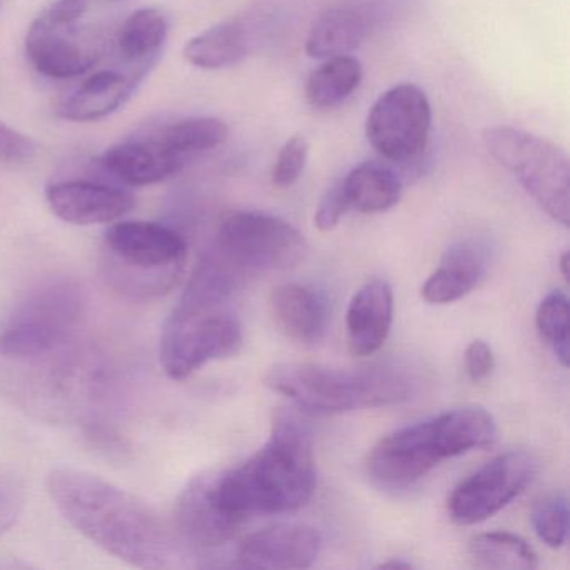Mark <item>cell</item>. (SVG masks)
Instances as JSON below:
<instances>
[{
	"label": "cell",
	"instance_id": "836d02e7",
	"mask_svg": "<svg viewBox=\"0 0 570 570\" xmlns=\"http://www.w3.org/2000/svg\"><path fill=\"white\" fill-rule=\"evenodd\" d=\"M35 155V146L21 132L0 122V161H28Z\"/></svg>",
	"mask_w": 570,
	"mask_h": 570
},
{
	"label": "cell",
	"instance_id": "83f0119b",
	"mask_svg": "<svg viewBox=\"0 0 570 570\" xmlns=\"http://www.w3.org/2000/svg\"><path fill=\"white\" fill-rule=\"evenodd\" d=\"M569 299L566 293L552 292L537 308L535 326L542 342L552 350L560 365L570 363Z\"/></svg>",
	"mask_w": 570,
	"mask_h": 570
},
{
	"label": "cell",
	"instance_id": "4fadbf2b",
	"mask_svg": "<svg viewBox=\"0 0 570 570\" xmlns=\"http://www.w3.org/2000/svg\"><path fill=\"white\" fill-rule=\"evenodd\" d=\"M322 550L316 529L282 523L249 535L239 547V566L246 569L292 570L312 567Z\"/></svg>",
	"mask_w": 570,
	"mask_h": 570
},
{
	"label": "cell",
	"instance_id": "d4e9b609",
	"mask_svg": "<svg viewBox=\"0 0 570 570\" xmlns=\"http://www.w3.org/2000/svg\"><path fill=\"white\" fill-rule=\"evenodd\" d=\"M155 135L188 165L198 156L222 146L228 138V126L222 119L191 118L165 126Z\"/></svg>",
	"mask_w": 570,
	"mask_h": 570
},
{
	"label": "cell",
	"instance_id": "4316f807",
	"mask_svg": "<svg viewBox=\"0 0 570 570\" xmlns=\"http://www.w3.org/2000/svg\"><path fill=\"white\" fill-rule=\"evenodd\" d=\"M168 32L169 22L165 12L155 8L139 9L132 12L119 29V52L126 61H148L158 55L168 38Z\"/></svg>",
	"mask_w": 570,
	"mask_h": 570
},
{
	"label": "cell",
	"instance_id": "d6986e66",
	"mask_svg": "<svg viewBox=\"0 0 570 570\" xmlns=\"http://www.w3.org/2000/svg\"><path fill=\"white\" fill-rule=\"evenodd\" d=\"M273 322L279 332L299 345L322 342L328 326L325 299L298 283L278 286L269 298Z\"/></svg>",
	"mask_w": 570,
	"mask_h": 570
},
{
	"label": "cell",
	"instance_id": "e0dca14e",
	"mask_svg": "<svg viewBox=\"0 0 570 570\" xmlns=\"http://www.w3.org/2000/svg\"><path fill=\"white\" fill-rule=\"evenodd\" d=\"M102 165L119 181L141 188L166 181L181 171L186 163L166 148L158 136L151 135L112 146L106 151Z\"/></svg>",
	"mask_w": 570,
	"mask_h": 570
},
{
	"label": "cell",
	"instance_id": "f1b7e54d",
	"mask_svg": "<svg viewBox=\"0 0 570 570\" xmlns=\"http://www.w3.org/2000/svg\"><path fill=\"white\" fill-rule=\"evenodd\" d=\"M532 523L537 537L550 549H559L569 535V503L566 493L543 497L533 505Z\"/></svg>",
	"mask_w": 570,
	"mask_h": 570
},
{
	"label": "cell",
	"instance_id": "9a60e30c",
	"mask_svg": "<svg viewBox=\"0 0 570 570\" xmlns=\"http://www.w3.org/2000/svg\"><path fill=\"white\" fill-rule=\"evenodd\" d=\"M490 259V248L480 239L455 243L422 286V298L430 305L459 302L485 278Z\"/></svg>",
	"mask_w": 570,
	"mask_h": 570
},
{
	"label": "cell",
	"instance_id": "f546056e",
	"mask_svg": "<svg viewBox=\"0 0 570 570\" xmlns=\"http://www.w3.org/2000/svg\"><path fill=\"white\" fill-rule=\"evenodd\" d=\"M306 161H308V141L305 136H293L279 149L272 171L273 185L276 188H289L295 185L305 171Z\"/></svg>",
	"mask_w": 570,
	"mask_h": 570
},
{
	"label": "cell",
	"instance_id": "ba28073f",
	"mask_svg": "<svg viewBox=\"0 0 570 570\" xmlns=\"http://www.w3.org/2000/svg\"><path fill=\"white\" fill-rule=\"evenodd\" d=\"M483 145L550 218L569 226L570 166L559 146L509 126L487 129Z\"/></svg>",
	"mask_w": 570,
	"mask_h": 570
},
{
	"label": "cell",
	"instance_id": "4dcf8cb0",
	"mask_svg": "<svg viewBox=\"0 0 570 570\" xmlns=\"http://www.w3.org/2000/svg\"><path fill=\"white\" fill-rule=\"evenodd\" d=\"M24 505V480L16 470L0 465V537L18 522Z\"/></svg>",
	"mask_w": 570,
	"mask_h": 570
},
{
	"label": "cell",
	"instance_id": "9c48e42d",
	"mask_svg": "<svg viewBox=\"0 0 570 570\" xmlns=\"http://www.w3.org/2000/svg\"><path fill=\"white\" fill-rule=\"evenodd\" d=\"M215 248L246 276L295 268L308 252L289 223L253 212L229 213L219 225Z\"/></svg>",
	"mask_w": 570,
	"mask_h": 570
},
{
	"label": "cell",
	"instance_id": "52a82bcc",
	"mask_svg": "<svg viewBox=\"0 0 570 570\" xmlns=\"http://www.w3.org/2000/svg\"><path fill=\"white\" fill-rule=\"evenodd\" d=\"M86 295L71 278L45 279L29 289L0 330V360H26L81 340Z\"/></svg>",
	"mask_w": 570,
	"mask_h": 570
},
{
	"label": "cell",
	"instance_id": "484cf974",
	"mask_svg": "<svg viewBox=\"0 0 570 570\" xmlns=\"http://www.w3.org/2000/svg\"><path fill=\"white\" fill-rule=\"evenodd\" d=\"M469 552L483 569L532 570L539 566V557L530 543L509 532L480 533L470 540Z\"/></svg>",
	"mask_w": 570,
	"mask_h": 570
},
{
	"label": "cell",
	"instance_id": "1f68e13d",
	"mask_svg": "<svg viewBox=\"0 0 570 570\" xmlns=\"http://www.w3.org/2000/svg\"><path fill=\"white\" fill-rule=\"evenodd\" d=\"M350 209L348 198L343 189L342 179L326 191L320 202L318 209L315 213V226L320 232L328 233L338 226L343 216Z\"/></svg>",
	"mask_w": 570,
	"mask_h": 570
},
{
	"label": "cell",
	"instance_id": "30bf717a",
	"mask_svg": "<svg viewBox=\"0 0 570 570\" xmlns=\"http://www.w3.org/2000/svg\"><path fill=\"white\" fill-rule=\"evenodd\" d=\"M86 11L88 0H58L32 22L26 55L36 71L52 79H71L98 65L101 49L79 26Z\"/></svg>",
	"mask_w": 570,
	"mask_h": 570
},
{
	"label": "cell",
	"instance_id": "603a6c76",
	"mask_svg": "<svg viewBox=\"0 0 570 570\" xmlns=\"http://www.w3.org/2000/svg\"><path fill=\"white\" fill-rule=\"evenodd\" d=\"M350 208L360 213L389 212L402 198L403 183L399 173L382 163L366 161L355 166L342 179Z\"/></svg>",
	"mask_w": 570,
	"mask_h": 570
},
{
	"label": "cell",
	"instance_id": "3957f363",
	"mask_svg": "<svg viewBox=\"0 0 570 570\" xmlns=\"http://www.w3.org/2000/svg\"><path fill=\"white\" fill-rule=\"evenodd\" d=\"M493 416L479 406L450 410L383 436L365 460L370 482L399 492L422 480L442 460L492 445Z\"/></svg>",
	"mask_w": 570,
	"mask_h": 570
},
{
	"label": "cell",
	"instance_id": "277c9868",
	"mask_svg": "<svg viewBox=\"0 0 570 570\" xmlns=\"http://www.w3.org/2000/svg\"><path fill=\"white\" fill-rule=\"evenodd\" d=\"M265 383L306 412L332 415L353 410L396 405L415 395V373L399 363L363 368H332L316 363H278Z\"/></svg>",
	"mask_w": 570,
	"mask_h": 570
},
{
	"label": "cell",
	"instance_id": "5b68a950",
	"mask_svg": "<svg viewBox=\"0 0 570 570\" xmlns=\"http://www.w3.org/2000/svg\"><path fill=\"white\" fill-rule=\"evenodd\" d=\"M186 256L185 238L168 226L116 222L105 235L102 269L108 285L126 298L151 299L175 288Z\"/></svg>",
	"mask_w": 570,
	"mask_h": 570
},
{
	"label": "cell",
	"instance_id": "8992f818",
	"mask_svg": "<svg viewBox=\"0 0 570 570\" xmlns=\"http://www.w3.org/2000/svg\"><path fill=\"white\" fill-rule=\"evenodd\" d=\"M243 340L235 298L188 285L163 328L159 358L169 379L185 380L208 363L236 355Z\"/></svg>",
	"mask_w": 570,
	"mask_h": 570
},
{
	"label": "cell",
	"instance_id": "e575fe53",
	"mask_svg": "<svg viewBox=\"0 0 570 570\" xmlns=\"http://www.w3.org/2000/svg\"><path fill=\"white\" fill-rule=\"evenodd\" d=\"M379 569H403V570H410L413 569L412 562H405V560H389V562H382L380 563Z\"/></svg>",
	"mask_w": 570,
	"mask_h": 570
},
{
	"label": "cell",
	"instance_id": "7a4b0ae2",
	"mask_svg": "<svg viewBox=\"0 0 570 570\" xmlns=\"http://www.w3.org/2000/svg\"><path fill=\"white\" fill-rule=\"evenodd\" d=\"M316 489L315 455L306 426L278 413L268 442L252 459L225 473H209L213 502L239 527L253 515L302 509Z\"/></svg>",
	"mask_w": 570,
	"mask_h": 570
},
{
	"label": "cell",
	"instance_id": "7c38bea8",
	"mask_svg": "<svg viewBox=\"0 0 570 570\" xmlns=\"http://www.w3.org/2000/svg\"><path fill=\"white\" fill-rule=\"evenodd\" d=\"M537 462L525 452L495 456L460 482L449 499V513L459 525L485 522L509 505L532 482Z\"/></svg>",
	"mask_w": 570,
	"mask_h": 570
},
{
	"label": "cell",
	"instance_id": "2e32d148",
	"mask_svg": "<svg viewBox=\"0 0 570 570\" xmlns=\"http://www.w3.org/2000/svg\"><path fill=\"white\" fill-rule=\"evenodd\" d=\"M393 322V292L385 279L363 285L346 312V338L353 356H372L385 345Z\"/></svg>",
	"mask_w": 570,
	"mask_h": 570
},
{
	"label": "cell",
	"instance_id": "d590c367",
	"mask_svg": "<svg viewBox=\"0 0 570 570\" xmlns=\"http://www.w3.org/2000/svg\"><path fill=\"white\" fill-rule=\"evenodd\" d=\"M569 265H570V256H569V253H563L562 256H560V262H559V266H560V273H562V276H563V279H566V282H569Z\"/></svg>",
	"mask_w": 570,
	"mask_h": 570
},
{
	"label": "cell",
	"instance_id": "8fae6325",
	"mask_svg": "<svg viewBox=\"0 0 570 570\" xmlns=\"http://www.w3.org/2000/svg\"><path fill=\"white\" fill-rule=\"evenodd\" d=\"M432 108L415 85H400L383 92L366 118V138L386 161L413 165L429 145Z\"/></svg>",
	"mask_w": 570,
	"mask_h": 570
},
{
	"label": "cell",
	"instance_id": "6da1fadb",
	"mask_svg": "<svg viewBox=\"0 0 570 570\" xmlns=\"http://www.w3.org/2000/svg\"><path fill=\"white\" fill-rule=\"evenodd\" d=\"M48 492L66 522L105 552L139 569L173 566L171 527L135 493L72 466L49 473Z\"/></svg>",
	"mask_w": 570,
	"mask_h": 570
},
{
	"label": "cell",
	"instance_id": "5bb4252c",
	"mask_svg": "<svg viewBox=\"0 0 570 570\" xmlns=\"http://www.w3.org/2000/svg\"><path fill=\"white\" fill-rule=\"evenodd\" d=\"M49 208L62 222L76 226L109 225L135 208V196L99 183L61 181L46 191Z\"/></svg>",
	"mask_w": 570,
	"mask_h": 570
},
{
	"label": "cell",
	"instance_id": "ffe728a7",
	"mask_svg": "<svg viewBox=\"0 0 570 570\" xmlns=\"http://www.w3.org/2000/svg\"><path fill=\"white\" fill-rule=\"evenodd\" d=\"M139 79L119 71H102L91 76L59 106L62 119L92 122L118 111L135 92Z\"/></svg>",
	"mask_w": 570,
	"mask_h": 570
},
{
	"label": "cell",
	"instance_id": "44dd1931",
	"mask_svg": "<svg viewBox=\"0 0 570 570\" xmlns=\"http://www.w3.org/2000/svg\"><path fill=\"white\" fill-rule=\"evenodd\" d=\"M370 31V19L362 9L336 6L323 12L309 29L306 55L313 59H332L355 51Z\"/></svg>",
	"mask_w": 570,
	"mask_h": 570
},
{
	"label": "cell",
	"instance_id": "7402d4cb",
	"mask_svg": "<svg viewBox=\"0 0 570 570\" xmlns=\"http://www.w3.org/2000/svg\"><path fill=\"white\" fill-rule=\"evenodd\" d=\"M252 49L248 24L242 19H229L213 26L186 45L185 59L199 69L232 68L242 62Z\"/></svg>",
	"mask_w": 570,
	"mask_h": 570
},
{
	"label": "cell",
	"instance_id": "cb8c5ba5",
	"mask_svg": "<svg viewBox=\"0 0 570 570\" xmlns=\"http://www.w3.org/2000/svg\"><path fill=\"white\" fill-rule=\"evenodd\" d=\"M363 78L362 62L350 56L326 59L306 82L305 95L313 108H335L358 89Z\"/></svg>",
	"mask_w": 570,
	"mask_h": 570
},
{
	"label": "cell",
	"instance_id": "ac0fdd59",
	"mask_svg": "<svg viewBox=\"0 0 570 570\" xmlns=\"http://www.w3.org/2000/svg\"><path fill=\"white\" fill-rule=\"evenodd\" d=\"M179 535L193 546H225L238 532V523L219 512L209 490V473L196 476L183 490L176 509Z\"/></svg>",
	"mask_w": 570,
	"mask_h": 570
},
{
	"label": "cell",
	"instance_id": "d6a6232c",
	"mask_svg": "<svg viewBox=\"0 0 570 570\" xmlns=\"http://www.w3.org/2000/svg\"><path fill=\"white\" fill-rule=\"evenodd\" d=\"M495 368V356L489 343L475 340L465 350L466 375L472 382L479 383L489 379Z\"/></svg>",
	"mask_w": 570,
	"mask_h": 570
}]
</instances>
